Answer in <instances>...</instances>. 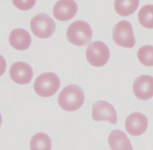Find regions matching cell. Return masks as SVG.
Wrapping results in <instances>:
<instances>
[{"mask_svg": "<svg viewBox=\"0 0 153 150\" xmlns=\"http://www.w3.org/2000/svg\"><path fill=\"white\" fill-rule=\"evenodd\" d=\"M85 101L82 88L76 85H70L61 91L58 96V104L67 111H75L80 108Z\"/></svg>", "mask_w": 153, "mask_h": 150, "instance_id": "1", "label": "cell"}, {"mask_svg": "<svg viewBox=\"0 0 153 150\" xmlns=\"http://www.w3.org/2000/svg\"><path fill=\"white\" fill-rule=\"evenodd\" d=\"M93 31L88 22L78 20L73 22L67 28V40L73 45L86 46L91 42Z\"/></svg>", "mask_w": 153, "mask_h": 150, "instance_id": "2", "label": "cell"}, {"mask_svg": "<svg viewBox=\"0 0 153 150\" xmlns=\"http://www.w3.org/2000/svg\"><path fill=\"white\" fill-rule=\"evenodd\" d=\"M60 87V79L53 73H45L36 79L34 88L36 94L42 97H52Z\"/></svg>", "mask_w": 153, "mask_h": 150, "instance_id": "3", "label": "cell"}, {"mask_svg": "<svg viewBox=\"0 0 153 150\" xmlns=\"http://www.w3.org/2000/svg\"><path fill=\"white\" fill-rule=\"evenodd\" d=\"M110 57L108 46L103 42H91L86 51V58L88 62L94 67H102L107 64Z\"/></svg>", "mask_w": 153, "mask_h": 150, "instance_id": "4", "label": "cell"}, {"mask_svg": "<svg viewBox=\"0 0 153 150\" xmlns=\"http://www.w3.org/2000/svg\"><path fill=\"white\" fill-rule=\"evenodd\" d=\"M114 41L123 48H132L135 44L134 31L131 25L126 20L118 22L113 29Z\"/></svg>", "mask_w": 153, "mask_h": 150, "instance_id": "5", "label": "cell"}, {"mask_svg": "<svg viewBox=\"0 0 153 150\" xmlns=\"http://www.w3.org/2000/svg\"><path fill=\"white\" fill-rule=\"evenodd\" d=\"M30 27L33 34L39 38H48L55 31V24L49 16L40 13L31 21Z\"/></svg>", "mask_w": 153, "mask_h": 150, "instance_id": "6", "label": "cell"}, {"mask_svg": "<svg viewBox=\"0 0 153 150\" xmlns=\"http://www.w3.org/2000/svg\"><path fill=\"white\" fill-rule=\"evenodd\" d=\"M92 117L97 122L107 121L113 125L117 123V115L114 106L102 100L97 102L93 105Z\"/></svg>", "mask_w": 153, "mask_h": 150, "instance_id": "7", "label": "cell"}, {"mask_svg": "<svg viewBox=\"0 0 153 150\" xmlns=\"http://www.w3.org/2000/svg\"><path fill=\"white\" fill-rule=\"evenodd\" d=\"M133 91L137 98L148 100L153 97V77L143 75L134 80Z\"/></svg>", "mask_w": 153, "mask_h": 150, "instance_id": "8", "label": "cell"}, {"mask_svg": "<svg viewBox=\"0 0 153 150\" xmlns=\"http://www.w3.org/2000/svg\"><path fill=\"white\" fill-rule=\"evenodd\" d=\"M125 125L128 134L132 136H140L147 128L148 120L143 114L135 112L127 117Z\"/></svg>", "mask_w": 153, "mask_h": 150, "instance_id": "9", "label": "cell"}, {"mask_svg": "<svg viewBox=\"0 0 153 150\" xmlns=\"http://www.w3.org/2000/svg\"><path fill=\"white\" fill-rule=\"evenodd\" d=\"M78 6L74 0H60L53 7V15L60 21H67L75 16Z\"/></svg>", "mask_w": 153, "mask_h": 150, "instance_id": "10", "label": "cell"}, {"mask_svg": "<svg viewBox=\"0 0 153 150\" xmlns=\"http://www.w3.org/2000/svg\"><path fill=\"white\" fill-rule=\"evenodd\" d=\"M10 76L12 80L19 85H25L31 82L33 70L30 65L25 62H16L10 68Z\"/></svg>", "mask_w": 153, "mask_h": 150, "instance_id": "11", "label": "cell"}, {"mask_svg": "<svg viewBox=\"0 0 153 150\" xmlns=\"http://www.w3.org/2000/svg\"><path fill=\"white\" fill-rule=\"evenodd\" d=\"M9 43L17 50H25L30 46L31 38L29 33L22 28H16L9 35Z\"/></svg>", "mask_w": 153, "mask_h": 150, "instance_id": "12", "label": "cell"}, {"mask_svg": "<svg viewBox=\"0 0 153 150\" xmlns=\"http://www.w3.org/2000/svg\"><path fill=\"white\" fill-rule=\"evenodd\" d=\"M108 143L112 150H133L129 139L120 130H114L108 136Z\"/></svg>", "mask_w": 153, "mask_h": 150, "instance_id": "13", "label": "cell"}, {"mask_svg": "<svg viewBox=\"0 0 153 150\" xmlns=\"http://www.w3.org/2000/svg\"><path fill=\"white\" fill-rule=\"evenodd\" d=\"M139 5V0H115L114 9L122 16H127L135 12Z\"/></svg>", "mask_w": 153, "mask_h": 150, "instance_id": "14", "label": "cell"}, {"mask_svg": "<svg viewBox=\"0 0 153 150\" xmlns=\"http://www.w3.org/2000/svg\"><path fill=\"white\" fill-rule=\"evenodd\" d=\"M31 150H51L52 141L49 136L43 132L34 134L30 142Z\"/></svg>", "mask_w": 153, "mask_h": 150, "instance_id": "15", "label": "cell"}, {"mask_svg": "<svg viewBox=\"0 0 153 150\" xmlns=\"http://www.w3.org/2000/svg\"><path fill=\"white\" fill-rule=\"evenodd\" d=\"M138 19L140 25L146 28H153V4H146L140 10Z\"/></svg>", "mask_w": 153, "mask_h": 150, "instance_id": "16", "label": "cell"}, {"mask_svg": "<svg viewBox=\"0 0 153 150\" xmlns=\"http://www.w3.org/2000/svg\"><path fill=\"white\" fill-rule=\"evenodd\" d=\"M137 58L146 67H153V46L146 45L140 48L137 52Z\"/></svg>", "mask_w": 153, "mask_h": 150, "instance_id": "17", "label": "cell"}, {"mask_svg": "<svg viewBox=\"0 0 153 150\" xmlns=\"http://www.w3.org/2000/svg\"><path fill=\"white\" fill-rule=\"evenodd\" d=\"M16 7L21 10H28L34 6L36 0H12Z\"/></svg>", "mask_w": 153, "mask_h": 150, "instance_id": "18", "label": "cell"}]
</instances>
